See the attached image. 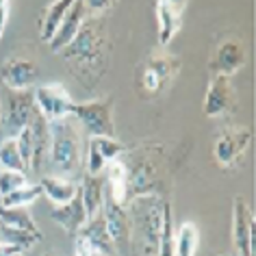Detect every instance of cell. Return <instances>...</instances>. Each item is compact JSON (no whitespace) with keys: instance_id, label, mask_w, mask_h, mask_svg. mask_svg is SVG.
Segmentation results:
<instances>
[{"instance_id":"obj_10","label":"cell","mask_w":256,"mask_h":256,"mask_svg":"<svg viewBox=\"0 0 256 256\" xmlns=\"http://www.w3.org/2000/svg\"><path fill=\"white\" fill-rule=\"evenodd\" d=\"M232 248L236 256H254V213L243 196L232 204Z\"/></svg>"},{"instance_id":"obj_8","label":"cell","mask_w":256,"mask_h":256,"mask_svg":"<svg viewBox=\"0 0 256 256\" xmlns=\"http://www.w3.org/2000/svg\"><path fill=\"white\" fill-rule=\"evenodd\" d=\"M252 128L250 126H230L217 137L213 146V156L222 168H232L246 154L252 144Z\"/></svg>"},{"instance_id":"obj_14","label":"cell","mask_w":256,"mask_h":256,"mask_svg":"<svg viewBox=\"0 0 256 256\" xmlns=\"http://www.w3.org/2000/svg\"><path fill=\"white\" fill-rule=\"evenodd\" d=\"M74 239L78 241V243H82V246H87L94 254L118 256L111 236H108V232H106L104 215H102V210H100V213H96L94 217H89V220L85 222V226H82L78 232H76Z\"/></svg>"},{"instance_id":"obj_4","label":"cell","mask_w":256,"mask_h":256,"mask_svg":"<svg viewBox=\"0 0 256 256\" xmlns=\"http://www.w3.org/2000/svg\"><path fill=\"white\" fill-rule=\"evenodd\" d=\"M40 108L35 104L33 92H9L7 102H4V111L0 106V128L4 130L7 137H16L20 130L30 126Z\"/></svg>"},{"instance_id":"obj_19","label":"cell","mask_w":256,"mask_h":256,"mask_svg":"<svg viewBox=\"0 0 256 256\" xmlns=\"http://www.w3.org/2000/svg\"><path fill=\"white\" fill-rule=\"evenodd\" d=\"M42 187V196H46L54 206L70 202L72 198L78 194V182L76 180H68V178H59V176H44L40 180Z\"/></svg>"},{"instance_id":"obj_25","label":"cell","mask_w":256,"mask_h":256,"mask_svg":"<svg viewBox=\"0 0 256 256\" xmlns=\"http://www.w3.org/2000/svg\"><path fill=\"white\" fill-rule=\"evenodd\" d=\"M42 236L44 234H35V232H28V230L11 228V226H2V224H0V243L16 246V248H20L22 252H26V250H30L35 243H40Z\"/></svg>"},{"instance_id":"obj_1","label":"cell","mask_w":256,"mask_h":256,"mask_svg":"<svg viewBox=\"0 0 256 256\" xmlns=\"http://www.w3.org/2000/svg\"><path fill=\"white\" fill-rule=\"evenodd\" d=\"M48 128H50V142L44 165H48L52 170L50 176L74 180L80 174L82 163H85L78 122L74 118H66L48 124Z\"/></svg>"},{"instance_id":"obj_34","label":"cell","mask_w":256,"mask_h":256,"mask_svg":"<svg viewBox=\"0 0 256 256\" xmlns=\"http://www.w3.org/2000/svg\"><path fill=\"white\" fill-rule=\"evenodd\" d=\"M14 256H24V254H14Z\"/></svg>"},{"instance_id":"obj_21","label":"cell","mask_w":256,"mask_h":256,"mask_svg":"<svg viewBox=\"0 0 256 256\" xmlns=\"http://www.w3.org/2000/svg\"><path fill=\"white\" fill-rule=\"evenodd\" d=\"M76 2V0H54L52 4H48L42 14L40 20V37L44 42H50L59 28V24L63 22V18L70 11V7Z\"/></svg>"},{"instance_id":"obj_24","label":"cell","mask_w":256,"mask_h":256,"mask_svg":"<svg viewBox=\"0 0 256 256\" xmlns=\"http://www.w3.org/2000/svg\"><path fill=\"white\" fill-rule=\"evenodd\" d=\"M174 217H172L170 202H163L161 213V232H158V250L156 256H174Z\"/></svg>"},{"instance_id":"obj_7","label":"cell","mask_w":256,"mask_h":256,"mask_svg":"<svg viewBox=\"0 0 256 256\" xmlns=\"http://www.w3.org/2000/svg\"><path fill=\"white\" fill-rule=\"evenodd\" d=\"M102 215H104L106 232H108V236H111L118 256H132L130 215H128V208L122 206V204H115L111 198L104 196V202H102Z\"/></svg>"},{"instance_id":"obj_16","label":"cell","mask_w":256,"mask_h":256,"mask_svg":"<svg viewBox=\"0 0 256 256\" xmlns=\"http://www.w3.org/2000/svg\"><path fill=\"white\" fill-rule=\"evenodd\" d=\"M50 217H52L70 236H76V232H78L87 222V213H85V206H82L80 196L76 194L70 202L61 204V206H54L50 210Z\"/></svg>"},{"instance_id":"obj_15","label":"cell","mask_w":256,"mask_h":256,"mask_svg":"<svg viewBox=\"0 0 256 256\" xmlns=\"http://www.w3.org/2000/svg\"><path fill=\"white\" fill-rule=\"evenodd\" d=\"M87 20V11H85V4H82V0H76V2L70 7V11L63 18V22L59 24V28H56L54 37L48 42V46L52 52H61L66 46L72 44V40L76 35H78V30L82 28V24Z\"/></svg>"},{"instance_id":"obj_11","label":"cell","mask_w":256,"mask_h":256,"mask_svg":"<svg viewBox=\"0 0 256 256\" xmlns=\"http://www.w3.org/2000/svg\"><path fill=\"white\" fill-rule=\"evenodd\" d=\"M126 152V146L118 142L115 137H89L87 152H85V163L82 170L85 174H102L104 168L115 158H120Z\"/></svg>"},{"instance_id":"obj_23","label":"cell","mask_w":256,"mask_h":256,"mask_svg":"<svg viewBox=\"0 0 256 256\" xmlns=\"http://www.w3.org/2000/svg\"><path fill=\"white\" fill-rule=\"evenodd\" d=\"M0 224H2V226H11V228H20V230L42 234V230L37 228V224L33 222V215H30L28 206H2V204H0Z\"/></svg>"},{"instance_id":"obj_5","label":"cell","mask_w":256,"mask_h":256,"mask_svg":"<svg viewBox=\"0 0 256 256\" xmlns=\"http://www.w3.org/2000/svg\"><path fill=\"white\" fill-rule=\"evenodd\" d=\"M178 70H180V61H178L176 56L168 54L165 50L152 52L142 66V80H139L142 92L148 96L161 94L163 89L174 80Z\"/></svg>"},{"instance_id":"obj_36","label":"cell","mask_w":256,"mask_h":256,"mask_svg":"<svg viewBox=\"0 0 256 256\" xmlns=\"http://www.w3.org/2000/svg\"><path fill=\"white\" fill-rule=\"evenodd\" d=\"M46 256H50V254H46Z\"/></svg>"},{"instance_id":"obj_28","label":"cell","mask_w":256,"mask_h":256,"mask_svg":"<svg viewBox=\"0 0 256 256\" xmlns=\"http://www.w3.org/2000/svg\"><path fill=\"white\" fill-rule=\"evenodd\" d=\"M16 144H18V150H20V156L26 170H30V161H33V150H35V142H33V130L30 126H26L24 130H20L16 135Z\"/></svg>"},{"instance_id":"obj_3","label":"cell","mask_w":256,"mask_h":256,"mask_svg":"<svg viewBox=\"0 0 256 256\" xmlns=\"http://www.w3.org/2000/svg\"><path fill=\"white\" fill-rule=\"evenodd\" d=\"M100 28L92 24H82L78 35L72 40L70 46L61 50L70 63H76L78 68H98L104 63V37L98 33Z\"/></svg>"},{"instance_id":"obj_13","label":"cell","mask_w":256,"mask_h":256,"mask_svg":"<svg viewBox=\"0 0 256 256\" xmlns=\"http://www.w3.org/2000/svg\"><path fill=\"white\" fill-rule=\"evenodd\" d=\"M236 104L234 87L228 76H213L208 82L206 96H204L202 111L206 118H224V115L232 113Z\"/></svg>"},{"instance_id":"obj_20","label":"cell","mask_w":256,"mask_h":256,"mask_svg":"<svg viewBox=\"0 0 256 256\" xmlns=\"http://www.w3.org/2000/svg\"><path fill=\"white\" fill-rule=\"evenodd\" d=\"M156 22H158V44H161V48H165L170 46V42L180 30L182 11L168 7L163 2H156Z\"/></svg>"},{"instance_id":"obj_29","label":"cell","mask_w":256,"mask_h":256,"mask_svg":"<svg viewBox=\"0 0 256 256\" xmlns=\"http://www.w3.org/2000/svg\"><path fill=\"white\" fill-rule=\"evenodd\" d=\"M22 184H26V174H24V172L0 170V198L11 194V191H16V189H20Z\"/></svg>"},{"instance_id":"obj_32","label":"cell","mask_w":256,"mask_h":256,"mask_svg":"<svg viewBox=\"0 0 256 256\" xmlns=\"http://www.w3.org/2000/svg\"><path fill=\"white\" fill-rule=\"evenodd\" d=\"M14 254H24L20 248L7 246V243H0V256H14Z\"/></svg>"},{"instance_id":"obj_26","label":"cell","mask_w":256,"mask_h":256,"mask_svg":"<svg viewBox=\"0 0 256 256\" xmlns=\"http://www.w3.org/2000/svg\"><path fill=\"white\" fill-rule=\"evenodd\" d=\"M40 196H42L40 182L37 184L26 182V184H22L20 189H16V191H11V194L0 198V204H2V206H30Z\"/></svg>"},{"instance_id":"obj_2","label":"cell","mask_w":256,"mask_h":256,"mask_svg":"<svg viewBox=\"0 0 256 256\" xmlns=\"http://www.w3.org/2000/svg\"><path fill=\"white\" fill-rule=\"evenodd\" d=\"M72 118L89 137H115L113 98H98L89 102H76Z\"/></svg>"},{"instance_id":"obj_27","label":"cell","mask_w":256,"mask_h":256,"mask_svg":"<svg viewBox=\"0 0 256 256\" xmlns=\"http://www.w3.org/2000/svg\"><path fill=\"white\" fill-rule=\"evenodd\" d=\"M0 170H9V172H24L26 165H24L20 150H18L16 137H7L2 144H0Z\"/></svg>"},{"instance_id":"obj_35","label":"cell","mask_w":256,"mask_h":256,"mask_svg":"<svg viewBox=\"0 0 256 256\" xmlns=\"http://www.w3.org/2000/svg\"><path fill=\"white\" fill-rule=\"evenodd\" d=\"M94 256H102V254H94Z\"/></svg>"},{"instance_id":"obj_22","label":"cell","mask_w":256,"mask_h":256,"mask_svg":"<svg viewBox=\"0 0 256 256\" xmlns=\"http://www.w3.org/2000/svg\"><path fill=\"white\" fill-rule=\"evenodd\" d=\"M200 246V228L194 222H182L174 234V256H196Z\"/></svg>"},{"instance_id":"obj_18","label":"cell","mask_w":256,"mask_h":256,"mask_svg":"<svg viewBox=\"0 0 256 256\" xmlns=\"http://www.w3.org/2000/svg\"><path fill=\"white\" fill-rule=\"evenodd\" d=\"M104 170H106L104 184H108L106 196L111 198L115 204L126 206L128 204V180H126V165H124V161H122V156L111 161Z\"/></svg>"},{"instance_id":"obj_12","label":"cell","mask_w":256,"mask_h":256,"mask_svg":"<svg viewBox=\"0 0 256 256\" xmlns=\"http://www.w3.org/2000/svg\"><path fill=\"white\" fill-rule=\"evenodd\" d=\"M37 76H40V68L30 56H9L4 61L2 70H0V78L7 85L9 92H26L35 85Z\"/></svg>"},{"instance_id":"obj_31","label":"cell","mask_w":256,"mask_h":256,"mask_svg":"<svg viewBox=\"0 0 256 256\" xmlns=\"http://www.w3.org/2000/svg\"><path fill=\"white\" fill-rule=\"evenodd\" d=\"M7 20H9V0H0V40H2Z\"/></svg>"},{"instance_id":"obj_30","label":"cell","mask_w":256,"mask_h":256,"mask_svg":"<svg viewBox=\"0 0 256 256\" xmlns=\"http://www.w3.org/2000/svg\"><path fill=\"white\" fill-rule=\"evenodd\" d=\"M115 2H118V0H82L87 16H102V14H106V11H111L115 7Z\"/></svg>"},{"instance_id":"obj_17","label":"cell","mask_w":256,"mask_h":256,"mask_svg":"<svg viewBox=\"0 0 256 256\" xmlns=\"http://www.w3.org/2000/svg\"><path fill=\"white\" fill-rule=\"evenodd\" d=\"M78 196L85 206L87 220L94 217L96 213L102 210V202H104V176L102 174H82L80 182H78Z\"/></svg>"},{"instance_id":"obj_33","label":"cell","mask_w":256,"mask_h":256,"mask_svg":"<svg viewBox=\"0 0 256 256\" xmlns=\"http://www.w3.org/2000/svg\"><path fill=\"white\" fill-rule=\"evenodd\" d=\"M156 2H163V4H168V7H174L178 11H184V7H187L189 0H156Z\"/></svg>"},{"instance_id":"obj_9","label":"cell","mask_w":256,"mask_h":256,"mask_svg":"<svg viewBox=\"0 0 256 256\" xmlns=\"http://www.w3.org/2000/svg\"><path fill=\"white\" fill-rule=\"evenodd\" d=\"M248 46L241 37H228L215 48V54L208 61V72L213 76H232L246 66Z\"/></svg>"},{"instance_id":"obj_6","label":"cell","mask_w":256,"mask_h":256,"mask_svg":"<svg viewBox=\"0 0 256 256\" xmlns=\"http://www.w3.org/2000/svg\"><path fill=\"white\" fill-rule=\"evenodd\" d=\"M35 104L40 108L42 118L52 124V122L66 120L74 115L76 102L72 98V94L66 89V85L61 82H46V85H40L33 92Z\"/></svg>"}]
</instances>
